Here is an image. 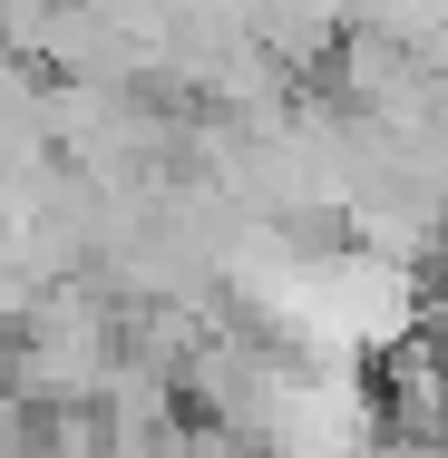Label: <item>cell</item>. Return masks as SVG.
<instances>
[{
  "label": "cell",
  "instance_id": "2",
  "mask_svg": "<svg viewBox=\"0 0 448 458\" xmlns=\"http://www.w3.org/2000/svg\"><path fill=\"white\" fill-rule=\"evenodd\" d=\"M10 10H20V0H0V20H10Z\"/></svg>",
  "mask_w": 448,
  "mask_h": 458
},
{
  "label": "cell",
  "instance_id": "1",
  "mask_svg": "<svg viewBox=\"0 0 448 458\" xmlns=\"http://www.w3.org/2000/svg\"><path fill=\"white\" fill-rule=\"evenodd\" d=\"M20 390L30 400H49V410H89L117 390V322H107V302H97L89 283H59V293H39L30 302V322H20Z\"/></svg>",
  "mask_w": 448,
  "mask_h": 458
}]
</instances>
